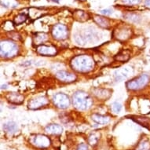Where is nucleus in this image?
Segmentation results:
<instances>
[{
    "instance_id": "obj_1",
    "label": "nucleus",
    "mask_w": 150,
    "mask_h": 150,
    "mask_svg": "<svg viewBox=\"0 0 150 150\" xmlns=\"http://www.w3.org/2000/svg\"><path fill=\"white\" fill-rule=\"evenodd\" d=\"M71 66L74 70L79 72H88L93 69L94 62L92 57L87 55L75 57L71 62Z\"/></svg>"
},
{
    "instance_id": "obj_2",
    "label": "nucleus",
    "mask_w": 150,
    "mask_h": 150,
    "mask_svg": "<svg viewBox=\"0 0 150 150\" xmlns=\"http://www.w3.org/2000/svg\"><path fill=\"white\" fill-rule=\"evenodd\" d=\"M73 105L79 110H87L93 105V100L88 93L78 91L72 96Z\"/></svg>"
},
{
    "instance_id": "obj_3",
    "label": "nucleus",
    "mask_w": 150,
    "mask_h": 150,
    "mask_svg": "<svg viewBox=\"0 0 150 150\" xmlns=\"http://www.w3.org/2000/svg\"><path fill=\"white\" fill-rule=\"evenodd\" d=\"M150 82V76L147 74H142L139 76L127 83V87L130 91H140L145 88Z\"/></svg>"
},
{
    "instance_id": "obj_4",
    "label": "nucleus",
    "mask_w": 150,
    "mask_h": 150,
    "mask_svg": "<svg viewBox=\"0 0 150 150\" xmlns=\"http://www.w3.org/2000/svg\"><path fill=\"white\" fill-rule=\"evenodd\" d=\"M0 52H1L2 57L10 58V57H14L17 54L18 47L14 42L9 41V40H4L1 42Z\"/></svg>"
},
{
    "instance_id": "obj_5",
    "label": "nucleus",
    "mask_w": 150,
    "mask_h": 150,
    "mask_svg": "<svg viewBox=\"0 0 150 150\" xmlns=\"http://www.w3.org/2000/svg\"><path fill=\"white\" fill-rule=\"evenodd\" d=\"M53 102L57 108L65 109L70 105V100L68 95L63 93H57L53 96Z\"/></svg>"
},
{
    "instance_id": "obj_6",
    "label": "nucleus",
    "mask_w": 150,
    "mask_h": 150,
    "mask_svg": "<svg viewBox=\"0 0 150 150\" xmlns=\"http://www.w3.org/2000/svg\"><path fill=\"white\" fill-rule=\"evenodd\" d=\"M52 35L54 39L58 40H65L68 35H69V31L65 25L58 24V25H54L53 29H52Z\"/></svg>"
},
{
    "instance_id": "obj_7",
    "label": "nucleus",
    "mask_w": 150,
    "mask_h": 150,
    "mask_svg": "<svg viewBox=\"0 0 150 150\" xmlns=\"http://www.w3.org/2000/svg\"><path fill=\"white\" fill-rule=\"evenodd\" d=\"M32 145L38 148H47L50 145V140L48 137L42 134H36L31 139Z\"/></svg>"
},
{
    "instance_id": "obj_8",
    "label": "nucleus",
    "mask_w": 150,
    "mask_h": 150,
    "mask_svg": "<svg viewBox=\"0 0 150 150\" xmlns=\"http://www.w3.org/2000/svg\"><path fill=\"white\" fill-rule=\"evenodd\" d=\"M49 103V100L45 96H40L35 98L29 101L28 107L31 109H38V108L47 105Z\"/></svg>"
},
{
    "instance_id": "obj_9",
    "label": "nucleus",
    "mask_w": 150,
    "mask_h": 150,
    "mask_svg": "<svg viewBox=\"0 0 150 150\" xmlns=\"http://www.w3.org/2000/svg\"><path fill=\"white\" fill-rule=\"evenodd\" d=\"M37 52L41 55H45V56H54L57 54V48L54 46H46V45H40L37 47Z\"/></svg>"
},
{
    "instance_id": "obj_10",
    "label": "nucleus",
    "mask_w": 150,
    "mask_h": 150,
    "mask_svg": "<svg viewBox=\"0 0 150 150\" xmlns=\"http://www.w3.org/2000/svg\"><path fill=\"white\" fill-rule=\"evenodd\" d=\"M131 73H132V69L130 67H125L123 69H119L115 72V79L116 81H123L124 79H127Z\"/></svg>"
},
{
    "instance_id": "obj_11",
    "label": "nucleus",
    "mask_w": 150,
    "mask_h": 150,
    "mask_svg": "<svg viewBox=\"0 0 150 150\" xmlns=\"http://www.w3.org/2000/svg\"><path fill=\"white\" fill-rule=\"evenodd\" d=\"M57 79L64 83H71L76 79V76L73 73L66 71H59L56 73Z\"/></svg>"
},
{
    "instance_id": "obj_12",
    "label": "nucleus",
    "mask_w": 150,
    "mask_h": 150,
    "mask_svg": "<svg viewBox=\"0 0 150 150\" xmlns=\"http://www.w3.org/2000/svg\"><path fill=\"white\" fill-rule=\"evenodd\" d=\"M8 101H10L13 104H21L24 101V96L22 94L19 93H15V92H10L6 94V96Z\"/></svg>"
},
{
    "instance_id": "obj_13",
    "label": "nucleus",
    "mask_w": 150,
    "mask_h": 150,
    "mask_svg": "<svg viewBox=\"0 0 150 150\" xmlns=\"http://www.w3.org/2000/svg\"><path fill=\"white\" fill-rule=\"evenodd\" d=\"M45 130L47 133L50 134H61L63 132V127L58 124L53 123V124L47 126Z\"/></svg>"
},
{
    "instance_id": "obj_14",
    "label": "nucleus",
    "mask_w": 150,
    "mask_h": 150,
    "mask_svg": "<svg viewBox=\"0 0 150 150\" xmlns=\"http://www.w3.org/2000/svg\"><path fill=\"white\" fill-rule=\"evenodd\" d=\"M93 94L98 98H108L111 94L110 91L105 89H95L93 90Z\"/></svg>"
},
{
    "instance_id": "obj_15",
    "label": "nucleus",
    "mask_w": 150,
    "mask_h": 150,
    "mask_svg": "<svg viewBox=\"0 0 150 150\" xmlns=\"http://www.w3.org/2000/svg\"><path fill=\"white\" fill-rule=\"evenodd\" d=\"M91 118L95 123H98V124H107L110 121L109 117L105 116H101L99 114H93Z\"/></svg>"
},
{
    "instance_id": "obj_16",
    "label": "nucleus",
    "mask_w": 150,
    "mask_h": 150,
    "mask_svg": "<svg viewBox=\"0 0 150 150\" xmlns=\"http://www.w3.org/2000/svg\"><path fill=\"white\" fill-rule=\"evenodd\" d=\"M133 120L135 121L136 123L140 124L141 126H142L150 130V118L142 117V116H138V117H134Z\"/></svg>"
},
{
    "instance_id": "obj_17",
    "label": "nucleus",
    "mask_w": 150,
    "mask_h": 150,
    "mask_svg": "<svg viewBox=\"0 0 150 150\" xmlns=\"http://www.w3.org/2000/svg\"><path fill=\"white\" fill-rule=\"evenodd\" d=\"M130 57V52L127 50H123V51L120 52L116 57H115V59L118 62H127Z\"/></svg>"
},
{
    "instance_id": "obj_18",
    "label": "nucleus",
    "mask_w": 150,
    "mask_h": 150,
    "mask_svg": "<svg viewBox=\"0 0 150 150\" xmlns=\"http://www.w3.org/2000/svg\"><path fill=\"white\" fill-rule=\"evenodd\" d=\"M3 127H4V130H5L7 133L10 134L15 133V132L17 131V130H18L17 123H14V122H8V123L4 124Z\"/></svg>"
},
{
    "instance_id": "obj_19",
    "label": "nucleus",
    "mask_w": 150,
    "mask_h": 150,
    "mask_svg": "<svg viewBox=\"0 0 150 150\" xmlns=\"http://www.w3.org/2000/svg\"><path fill=\"white\" fill-rule=\"evenodd\" d=\"M94 21L99 26L102 28H108V26H109V21H108V19H106L103 17H101V16H96L94 17Z\"/></svg>"
},
{
    "instance_id": "obj_20",
    "label": "nucleus",
    "mask_w": 150,
    "mask_h": 150,
    "mask_svg": "<svg viewBox=\"0 0 150 150\" xmlns=\"http://www.w3.org/2000/svg\"><path fill=\"white\" fill-rule=\"evenodd\" d=\"M74 17H76V20L79 21H85L88 19V14L84 11H81V10L76 11L74 13Z\"/></svg>"
},
{
    "instance_id": "obj_21",
    "label": "nucleus",
    "mask_w": 150,
    "mask_h": 150,
    "mask_svg": "<svg viewBox=\"0 0 150 150\" xmlns=\"http://www.w3.org/2000/svg\"><path fill=\"white\" fill-rule=\"evenodd\" d=\"M136 150H150V142L147 139H142L138 143Z\"/></svg>"
},
{
    "instance_id": "obj_22",
    "label": "nucleus",
    "mask_w": 150,
    "mask_h": 150,
    "mask_svg": "<svg viewBox=\"0 0 150 150\" xmlns=\"http://www.w3.org/2000/svg\"><path fill=\"white\" fill-rule=\"evenodd\" d=\"M1 4L5 7L13 8L18 5V3L16 0H1Z\"/></svg>"
},
{
    "instance_id": "obj_23",
    "label": "nucleus",
    "mask_w": 150,
    "mask_h": 150,
    "mask_svg": "<svg viewBox=\"0 0 150 150\" xmlns=\"http://www.w3.org/2000/svg\"><path fill=\"white\" fill-rule=\"evenodd\" d=\"M47 40V35L44 34V33H37L35 37H34V40L35 44H40V43L45 42Z\"/></svg>"
},
{
    "instance_id": "obj_24",
    "label": "nucleus",
    "mask_w": 150,
    "mask_h": 150,
    "mask_svg": "<svg viewBox=\"0 0 150 150\" xmlns=\"http://www.w3.org/2000/svg\"><path fill=\"white\" fill-rule=\"evenodd\" d=\"M25 21H26V15L23 14V13L17 15L14 18V23L16 25H21L25 22Z\"/></svg>"
},
{
    "instance_id": "obj_25",
    "label": "nucleus",
    "mask_w": 150,
    "mask_h": 150,
    "mask_svg": "<svg viewBox=\"0 0 150 150\" xmlns=\"http://www.w3.org/2000/svg\"><path fill=\"white\" fill-rule=\"evenodd\" d=\"M98 139H99V137L97 134H92L90 135V137H89L88 142L91 145H95V144L98 142Z\"/></svg>"
},
{
    "instance_id": "obj_26",
    "label": "nucleus",
    "mask_w": 150,
    "mask_h": 150,
    "mask_svg": "<svg viewBox=\"0 0 150 150\" xmlns=\"http://www.w3.org/2000/svg\"><path fill=\"white\" fill-rule=\"evenodd\" d=\"M121 109H122L121 104L118 103V102H114L112 104V110L115 113H120Z\"/></svg>"
},
{
    "instance_id": "obj_27",
    "label": "nucleus",
    "mask_w": 150,
    "mask_h": 150,
    "mask_svg": "<svg viewBox=\"0 0 150 150\" xmlns=\"http://www.w3.org/2000/svg\"><path fill=\"white\" fill-rule=\"evenodd\" d=\"M123 2L127 4H130V5H136L140 3L142 0H123Z\"/></svg>"
},
{
    "instance_id": "obj_28",
    "label": "nucleus",
    "mask_w": 150,
    "mask_h": 150,
    "mask_svg": "<svg viewBox=\"0 0 150 150\" xmlns=\"http://www.w3.org/2000/svg\"><path fill=\"white\" fill-rule=\"evenodd\" d=\"M76 150H88V145L84 143H82L80 145H78Z\"/></svg>"
},
{
    "instance_id": "obj_29",
    "label": "nucleus",
    "mask_w": 150,
    "mask_h": 150,
    "mask_svg": "<svg viewBox=\"0 0 150 150\" xmlns=\"http://www.w3.org/2000/svg\"><path fill=\"white\" fill-rule=\"evenodd\" d=\"M101 13H103V14H105V15H110L112 13V10H102L101 11Z\"/></svg>"
},
{
    "instance_id": "obj_30",
    "label": "nucleus",
    "mask_w": 150,
    "mask_h": 150,
    "mask_svg": "<svg viewBox=\"0 0 150 150\" xmlns=\"http://www.w3.org/2000/svg\"><path fill=\"white\" fill-rule=\"evenodd\" d=\"M145 3L147 6H150V0H145Z\"/></svg>"
},
{
    "instance_id": "obj_31",
    "label": "nucleus",
    "mask_w": 150,
    "mask_h": 150,
    "mask_svg": "<svg viewBox=\"0 0 150 150\" xmlns=\"http://www.w3.org/2000/svg\"><path fill=\"white\" fill-rule=\"evenodd\" d=\"M53 2H55V3H59L60 0H52Z\"/></svg>"
}]
</instances>
